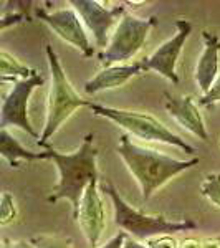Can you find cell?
Masks as SVG:
<instances>
[{
  "label": "cell",
  "mask_w": 220,
  "mask_h": 248,
  "mask_svg": "<svg viewBox=\"0 0 220 248\" xmlns=\"http://www.w3.org/2000/svg\"><path fill=\"white\" fill-rule=\"evenodd\" d=\"M2 248H35L33 243L27 240H9L5 238L2 243Z\"/></svg>",
  "instance_id": "cell-23"
},
{
  "label": "cell",
  "mask_w": 220,
  "mask_h": 248,
  "mask_svg": "<svg viewBox=\"0 0 220 248\" xmlns=\"http://www.w3.org/2000/svg\"><path fill=\"white\" fill-rule=\"evenodd\" d=\"M164 108L171 114V118L175 119L181 127L194 134L195 138L202 141H209L205 123L202 119V114L195 105L194 98L190 94L187 96H173L171 93H164Z\"/></svg>",
  "instance_id": "cell-12"
},
{
  "label": "cell",
  "mask_w": 220,
  "mask_h": 248,
  "mask_svg": "<svg viewBox=\"0 0 220 248\" xmlns=\"http://www.w3.org/2000/svg\"><path fill=\"white\" fill-rule=\"evenodd\" d=\"M35 15L50 27L51 31L58 35L63 42L70 43L77 50L81 51L85 57H93L94 48L91 45L85 27L81 23L78 12L75 9H60L48 12L45 9H35Z\"/></svg>",
  "instance_id": "cell-8"
},
{
  "label": "cell",
  "mask_w": 220,
  "mask_h": 248,
  "mask_svg": "<svg viewBox=\"0 0 220 248\" xmlns=\"http://www.w3.org/2000/svg\"><path fill=\"white\" fill-rule=\"evenodd\" d=\"M123 248H149V247H147V245H142V243H139L138 240L127 237V238H126V242H125V245H123Z\"/></svg>",
  "instance_id": "cell-27"
},
{
  "label": "cell",
  "mask_w": 220,
  "mask_h": 248,
  "mask_svg": "<svg viewBox=\"0 0 220 248\" xmlns=\"http://www.w3.org/2000/svg\"><path fill=\"white\" fill-rule=\"evenodd\" d=\"M116 151H118L119 157L123 159V162L126 164L129 174L138 182L142 202L149 201L156 190L166 186L175 175L182 174V172L199 164V157L181 161V159L161 154L154 149H149V147H142L131 141L127 134L119 136Z\"/></svg>",
  "instance_id": "cell-1"
},
{
  "label": "cell",
  "mask_w": 220,
  "mask_h": 248,
  "mask_svg": "<svg viewBox=\"0 0 220 248\" xmlns=\"http://www.w3.org/2000/svg\"><path fill=\"white\" fill-rule=\"evenodd\" d=\"M201 242H202V248H220V237L205 238L201 240Z\"/></svg>",
  "instance_id": "cell-25"
},
{
  "label": "cell",
  "mask_w": 220,
  "mask_h": 248,
  "mask_svg": "<svg viewBox=\"0 0 220 248\" xmlns=\"http://www.w3.org/2000/svg\"><path fill=\"white\" fill-rule=\"evenodd\" d=\"M199 103L204 106H214L220 103V75L214 81V85L210 86V90L205 94H202V98L199 99Z\"/></svg>",
  "instance_id": "cell-20"
},
{
  "label": "cell",
  "mask_w": 220,
  "mask_h": 248,
  "mask_svg": "<svg viewBox=\"0 0 220 248\" xmlns=\"http://www.w3.org/2000/svg\"><path fill=\"white\" fill-rule=\"evenodd\" d=\"M0 205H2V210H0V217H2L0 218V225H9L17 217V207H15V201L10 192H3Z\"/></svg>",
  "instance_id": "cell-19"
},
{
  "label": "cell",
  "mask_w": 220,
  "mask_h": 248,
  "mask_svg": "<svg viewBox=\"0 0 220 248\" xmlns=\"http://www.w3.org/2000/svg\"><path fill=\"white\" fill-rule=\"evenodd\" d=\"M144 71L142 62L125 63V65L106 66L85 83V91L88 94H98L101 91L114 90L126 85L131 78L138 77Z\"/></svg>",
  "instance_id": "cell-14"
},
{
  "label": "cell",
  "mask_w": 220,
  "mask_h": 248,
  "mask_svg": "<svg viewBox=\"0 0 220 248\" xmlns=\"http://www.w3.org/2000/svg\"><path fill=\"white\" fill-rule=\"evenodd\" d=\"M156 17L139 18L131 14H125V17L116 25L106 50L99 55L103 66L125 65V62L134 58L142 50L147 35L153 27H156Z\"/></svg>",
  "instance_id": "cell-6"
},
{
  "label": "cell",
  "mask_w": 220,
  "mask_h": 248,
  "mask_svg": "<svg viewBox=\"0 0 220 248\" xmlns=\"http://www.w3.org/2000/svg\"><path fill=\"white\" fill-rule=\"evenodd\" d=\"M204 40V50L195 65L194 78L197 83L199 90L202 94H205L214 85V81L219 77V66H220V38L217 33L204 30L202 31Z\"/></svg>",
  "instance_id": "cell-13"
},
{
  "label": "cell",
  "mask_w": 220,
  "mask_h": 248,
  "mask_svg": "<svg viewBox=\"0 0 220 248\" xmlns=\"http://www.w3.org/2000/svg\"><path fill=\"white\" fill-rule=\"evenodd\" d=\"M70 5H73L81 22L93 33L94 43L98 46H108L110 43L108 40H111V29L116 23H119V20L126 14V7L123 3L114 7H105L96 0H71Z\"/></svg>",
  "instance_id": "cell-9"
},
{
  "label": "cell",
  "mask_w": 220,
  "mask_h": 248,
  "mask_svg": "<svg viewBox=\"0 0 220 248\" xmlns=\"http://www.w3.org/2000/svg\"><path fill=\"white\" fill-rule=\"evenodd\" d=\"M77 222L79 229L83 230V235H85L86 242L90 243V247L96 248L103 237V232L106 229V212L101 195H99L98 181L88 186L81 203H79Z\"/></svg>",
  "instance_id": "cell-11"
},
{
  "label": "cell",
  "mask_w": 220,
  "mask_h": 248,
  "mask_svg": "<svg viewBox=\"0 0 220 248\" xmlns=\"http://www.w3.org/2000/svg\"><path fill=\"white\" fill-rule=\"evenodd\" d=\"M201 194L220 209V174H209L201 186Z\"/></svg>",
  "instance_id": "cell-17"
},
{
  "label": "cell",
  "mask_w": 220,
  "mask_h": 248,
  "mask_svg": "<svg viewBox=\"0 0 220 248\" xmlns=\"http://www.w3.org/2000/svg\"><path fill=\"white\" fill-rule=\"evenodd\" d=\"M101 190L110 195L114 207V223L129 233L134 240H151L162 235L179 233L197 229L192 220H169L164 215H147L144 212L134 209L119 195L118 189L111 181L101 184Z\"/></svg>",
  "instance_id": "cell-3"
},
{
  "label": "cell",
  "mask_w": 220,
  "mask_h": 248,
  "mask_svg": "<svg viewBox=\"0 0 220 248\" xmlns=\"http://www.w3.org/2000/svg\"><path fill=\"white\" fill-rule=\"evenodd\" d=\"M147 247L149 248H179L177 242L169 237V235H162V237H156L147 240Z\"/></svg>",
  "instance_id": "cell-21"
},
{
  "label": "cell",
  "mask_w": 220,
  "mask_h": 248,
  "mask_svg": "<svg viewBox=\"0 0 220 248\" xmlns=\"http://www.w3.org/2000/svg\"><path fill=\"white\" fill-rule=\"evenodd\" d=\"M0 154L10 164V167H18L22 161L33 162L45 159V153H33L25 149L7 129L0 131Z\"/></svg>",
  "instance_id": "cell-15"
},
{
  "label": "cell",
  "mask_w": 220,
  "mask_h": 248,
  "mask_svg": "<svg viewBox=\"0 0 220 248\" xmlns=\"http://www.w3.org/2000/svg\"><path fill=\"white\" fill-rule=\"evenodd\" d=\"M25 20V15L23 14H12V15H3L2 17V30H5L7 27L10 25V23H20Z\"/></svg>",
  "instance_id": "cell-24"
},
{
  "label": "cell",
  "mask_w": 220,
  "mask_h": 248,
  "mask_svg": "<svg viewBox=\"0 0 220 248\" xmlns=\"http://www.w3.org/2000/svg\"><path fill=\"white\" fill-rule=\"evenodd\" d=\"M127 238V233L126 232H119L118 235H114L113 238H110L108 242L105 243V245L98 247V248H123V245H125Z\"/></svg>",
  "instance_id": "cell-22"
},
{
  "label": "cell",
  "mask_w": 220,
  "mask_h": 248,
  "mask_svg": "<svg viewBox=\"0 0 220 248\" xmlns=\"http://www.w3.org/2000/svg\"><path fill=\"white\" fill-rule=\"evenodd\" d=\"M181 248H202V242L201 240H195V238H187L182 242Z\"/></svg>",
  "instance_id": "cell-26"
},
{
  "label": "cell",
  "mask_w": 220,
  "mask_h": 248,
  "mask_svg": "<svg viewBox=\"0 0 220 248\" xmlns=\"http://www.w3.org/2000/svg\"><path fill=\"white\" fill-rule=\"evenodd\" d=\"M35 248H73V242L65 237H50V235H40L31 238Z\"/></svg>",
  "instance_id": "cell-18"
},
{
  "label": "cell",
  "mask_w": 220,
  "mask_h": 248,
  "mask_svg": "<svg viewBox=\"0 0 220 248\" xmlns=\"http://www.w3.org/2000/svg\"><path fill=\"white\" fill-rule=\"evenodd\" d=\"M93 139V134H88L81 146L68 154L58 153L55 149L43 151L45 159L53 161L60 174L58 184L51 190L48 202L55 203L58 201H68L71 203L75 218L78 217L79 203L88 186L98 181V166H96L98 149L94 147Z\"/></svg>",
  "instance_id": "cell-2"
},
{
  "label": "cell",
  "mask_w": 220,
  "mask_h": 248,
  "mask_svg": "<svg viewBox=\"0 0 220 248\" xmlns=\"http://www.w3.org/2000/svg\"><path fill=\"white\" fill-rule=\"evenodd\" d=\"M0 71H2V81H10L15 83L18 79H29L33 75H37V71L31 68L22 65L14 55H10L9 51H0Z\"/></svg>",
  "instance_id": "cell-16"
},
{
  "label": "cell",
  "mask_w": 220,
  "mask_h": 248,
  "mask_svg": "<svg viewBox=\"0 0 220 248\" xmlns=\"http://www.w3.org/2000/svg\"><path fill=\"white\" fill-rule=\"evenodd\" d=\"M47 58H48V68H50V77L51 85L48 91V103H47V119L45 126H43V133L40 138L38 146L47 147L48 139H51L55 133L65 124L71 114L78 109V108L90 106L91 101L83 99L75 88L71 86L70 79H68L65 70L62 66L58 55L55 53L53 46L47 45Z\"/></svg>",
  "instance_id": "cell-4"
},
{
  "label": "cell",
  "mask_w": 220,
  "mask_h": 248,
  "mask_svg": "<svg viewBox=\"0 0 220 248\" xmlns=\"http://www.w3.org/2000/svg\"><path fill=\"white\" fill-rule=\"evenodd\" d=\"M174 25L177 31H175V35H173V38L164 42L153 55H149L141 62L144 71H156L161 77L169 79L173 85H177L179 77L175 73V65H177V60L181 57V51L187 38L192 33V23L189 20H175Z\"/></svg>",
  "instance_id": "cell-10"
},
{
  "label": "cell",
  "mask_w": 220,
  "mask_h": 248,
  "mask_svg": "<svg viewBox=\"0 0 220 248\" xmlns=\"http://www.w3.org/2000/svg\"><path fill=\"white\" fill-rule=\"evenodd\" d=\"M45 85V78L43 75H33L29 79H18L14 83L10 93L3 96L2 109H0V127L7 129V127H18L23 133L37 139V144L40 142L42 134L35 131L29 119V101L30 96L38 86Z\"/></svg>",
  "instance_id": "cell-7"
},
{
  "label": "cell",
  "mask_w": 220,
  "mask_h": 248,
  "mask_svg": "<svg viewBox=\"0 0 220 248\" xmlns=\"http://www.w3.org/2000/svg\"><path fill=\"white\" fill-rule=\"evenodd\" d=\"M90 108L93 111L94 116H101L114 124H118L119 127H123L129 134L136 136L144 141H154V142H162L169 144V146H175L186 154H194L195 149L190 146L189 142H186V139H182L181 136L174 134L167 126L156 119L151 114L138 113V111L131 109H118V108L111 106H103L98 103H90Z\"/></svg>",
  "instance_id": "cell-5"
}]
</instances>
